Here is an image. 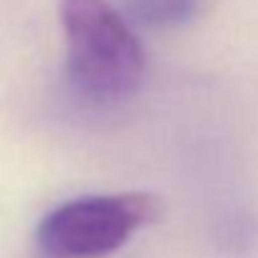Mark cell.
<instances>
[{"label": "cell", "instance_id": "2", "mask_svg": "<svg viewBox=\"0 0 258 258\" xmlns=\"http://www.w3.org/2000/svg\"><path fill=\"white\" fill-rule=\"evenodd\" d=\"M156 216L158 201L148 193L83 196L45 213L35 243L48 258H100L125 246Z\"/></svg>", "mask_w": 258, "mask_h": 258}, {"label": "cell", "instance_id": "1", "mask_svg": "<svg viewBox=\"0 0 258 258\" xmlns=\"http://www.w3.org/2000/svg\"><path fill=\"white\" fill-rule=\"evenodd\" d=\"M66 81L90 108L128 103L143 83L146 55L128 18L108 0H60Z\"/></svg>", "mask_w": 258, "mask_h": 258}, {"label": "cell", "instance_id": "3", "mask_svg": "<svg viewBox=\"0 0 258 258\" xmlns=\"http://www.w3.org/2000/svg\"><path fill=\"white\" fill-rule=\"evenodd\" d=\"M201 8V0H120V13L131 25L148 30H171L188 25Z\"/></svg>", "mask_w": 258, "mask_h": 258}]
</instances>
